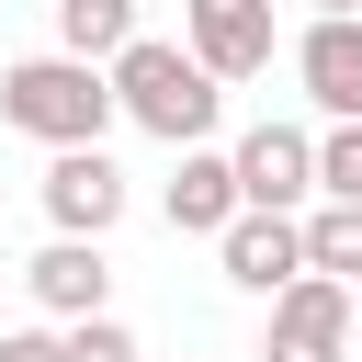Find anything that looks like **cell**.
Returning a JSON list of instances; mask_svg holds the SVG:
<instances>
[{
	"instance_id": "obj_1",
	"label": "cell",
	"mask_w": 362,
	"mask_h": 362,
	"mask_svg": "<svg viewBox=\"0 0 362 362\" xmlns=\"http://www.w3.org/2000/svg\"><path fill=\"white\" fill-rule=\"evenodd\" d=\"M113 102H124V124H136V136H158V147L181 158V147H215L226 79H215L192 45H170V34H136V45L113 57Z\"/></svg>"
},
{
	"instance_id": "obj_2",
	"label": "cell",
	"mask_w": 362,
	"mask_h": 362,
	"mask_svg": "<svg viewBox=\"0 0 362 362\" xmlns=\"http://www.w3.org/2000/svg\"><path fill=\"white\" fill-rule=\"evenodd\" d=\"M0 124L34 136V147H102V136L124 124V102H113V68L45 45V57H11V68H0Z\"/></svg>"
},
{
	"instance_id": "obj_3",
	"label": "cell",
	"mask_w": 362,
	"mask_h": 362,
	"mask_svg": "<svg viewBox=\"0 0 362 362\" xmlns=\"http://www.w3.org/2000/svg\"><path fill=\"white\" fill-rule=\"evenodd\" d=\"M226 158H238L249 215H317V136L305 124H249Z\"/></svg>"
},
{
	"instance_id": "obj_4",
	"label": "cell",
	"mask_w": 362,
	"mask_h": 362,
	"mask_svg": "<svg viewBox=\"0 0 362 362\" xmlns=\"http://www.w3.org/2000/svg\"><path fill=\"white\" fill-rule=\"evenodd\" d=\"M136 204V181L113 170V147H57L45 158V226L57 238H113Z\"/></svg>"
},
{
	"instance_id": "obj_5",
	"label": "cell",
	"mask_w": 362,
	"mask_h": 362,
	"mask_svg": "<svg viewBox=\"0 0 362 362\" xmlns=\"http://www.w3.org/2000/svg\"><path fill=\"white\" fill-rule=\"evenodd\" d=\"M181 45L238 90V79H260L283 57V23H272V0H181Z\"/></svg>"
},
{
	"instance_id": "obj_6",
	"label": "cell",
	"mask_w": 362,
	"mask_h": 362,
	"mask_svg": "<svg viewBox=\"0 0 362 362\" xmlns=\"http://www.w3.org/2000/svg\"><path fill=\"white\" fill-rule=\"evenodd\" d=\"M351 328H362V294H351V283H328V272H305V283L272 305L260 362H351Z\"/></svg>"
},
{
	"instance_id": "obj_7",
	"label": "cell",
	"mask_w": 362,
	"mask_h": 362,
	"mask_svg": "<svg viewBox=\"0 0 362 362\" xmlns=\"http://www.w3.org/2000/svg\"><path fill=\"white\" fill-rule=\"evenodd\" d=\"M215 260H226V283L238 294H260V305H283L317 260H305V215H238L226 238H215Z\"/></svg>"
},
{
	"instance_id": "obj_8",
	"label": "cell",
	"mask_w": 362,
	"mask_h": 362,
	"mask_svg": "<svg viewBox=\"0 0 362 362\" xmlns=\"http://www.w3.org/2000/svg\"><path fill=\"white\" fill-rule=\"evenodd\" d=\"M23 294H34L57 328H90V317H113V260H102V238H45V249L23 260Z\"/></svg>"
},
{
	"instance_id": "obj_9",
	"label": "cell",
	"mask_w": 362,
	"mask_h": 362,
	"mask_svg": "<svg viewBox=\"0 0 362 362\" xmlns=\"http://www.w3.org/2000/svg\"><path fill=\"white\" fill-rule=\"evenodd\" d=\"M158 215H170L181 238H226V226L249 215L238 158H226V147H181V158H170V181H158Z\"/></svg>"
},
{
	"instance_id": "obj_10",
	"label": "cell",
	"mask_w": 362,
	"mask_h": 362,
	"mask_svg": "<svg viewBox=\"0 0 362 362\" xmlns=\"http://www.w3.org/2000/svg\"><path fill=\"white\" fill-rule=\"evenodd\" d=\"M294 79L328 124H362V23H305L294 34Z\"/></svg>"
},
{
	"instance_id": "obj_11",
	"label": "cell",
	"mask_w": 362,
	"mask_h": 362,
	"mask_svg": "<svg viewBox=\"0 0 362 362\" xmlns=\"http://www.w3.org/2000/svg\"><path fill=\"white\" fill-rule=\"evenodd\" d=\"M305 260L362 294V204H317V215H305Z\"/></svg>"
},
{
	"instance_id": "obj_12",
	"label": "cell",
	"mask_w": 362,
	"mask_h": 362,
	"mask_svg": "<svg viewBox=\"0 0 362 362\" xmlns=\"http://www.w3.org/2000/svg\"><path fill=\"white\" fill-rule=\"evenodd\" d=\"M317 204H362V124L317 136Z\"/></svg>"
},
{
	"instance_id": "obj_13",
	"label": "cell",
	"mask_w": 362,
	"mask_h": 362,
	"mask_svg": "<svg viewBox=\"0 0 362 362\" xmlns=\"http://www.w3.org/2000/svg\"><path fill=\"white\" fill-rule=\"evenodd\" d=\"M68 362H147V351H136L124 317H90V328H68Z\"/></svg>"
},
{
	"instance_id": "obj_14",
	"label": "cell",
	"mask_w": 362,
	"mask_h": 362,
	"mask_svg": "<svg viewBox=\"0 0 362 362\" xmlns=\"http://www.w3.org/2000/svg\"><path fill=\"white\" fill-rule=\"evenodd\" d=\"M0 362H68V328H0Z\"/></svg>"
},
{
	"instance_id": "obj_15",
	"label": "cell",
	"mask_w": 362,
	"mask_h": 362,
	"mask_svg": "<svg viewBox=\"0 0 362 362\" xmlns=\"http://www.w3.org/2000/svg\"><path fill=\"white\" fill-rule=\"evenodd\" d=\"M305 11H317V23H362V0H305Z\"/></svg>"
}]
</instances>
